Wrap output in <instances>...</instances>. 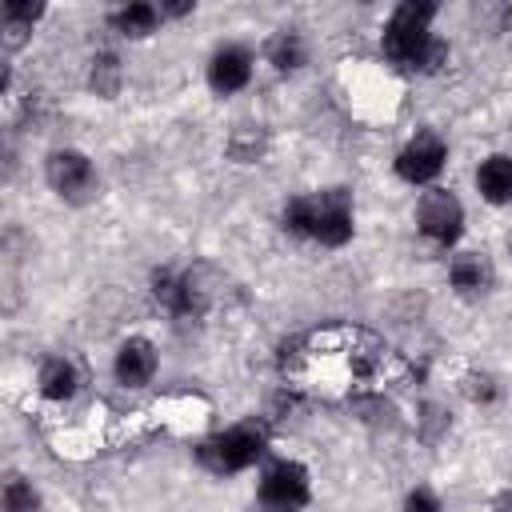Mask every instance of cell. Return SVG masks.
<instances>
[{"instance_id": "obj_3", "label": "cell", "mask_w": 512, "mask_h": 512, "mask_svg": "<svg viewBox=\"0 0 512 512\" xmlns=\"http://www.w3.org/2000/svg\"><path fill=\"white\" fill-rule=\"evenodd\" d=\"M284 228L296 236H312L328 248H340L352 236V208L344 188H328L316 196H296L284 208Z\"/></svg>"}, {"instance_id": "obj_16", "label": "cell", "mask_w": 512, "mask_h": 512, "mask_svg": "<svg viewBox=\"0 0 512 512\" xmlns=\"http://www.w3.org/2000/svg\"><path fill=\"white\" fill-rule=\"evenodd\" d=\"M4 512H40V496L24 480H8L4 488Z\"/></svg>"}, {"instance_id": "obj_1", "label": "cell", "mask_w": 512, "mask_h": 512, "mask_svg": "<svg viewBox=\"0 0 512 512\" xmlns=\"http://www.w3.org/2000/svg\"><path fill=\"white\" fill-rule=\"evenodd\" d=\"M412 372L408 356L372 328L360 324H324L292 340L280 356V376L292 392L348 404L364 396H384L404 384Z\"/></svg>"}, {"instance_id": "obj_17", "label": "cell", "mask_w": 512, "mask_h": 512, "mask_svg": "<svg viewBox=\"0 0 512 512\" xmlns=\"http://www.w3.org/2000/svg\"><path fill=\"white\" fill-rule=\"evenodd\" d=\"M116 84H120V64H116V56H100L96 68H92V88H96L100 96H112Z\"/></svg>"}, {"instance_id": "obj_15", "label": "cell", "mask_w": 512, "mask_h": 512, "mask_svg": "<svg viewBox=\"0 0 512 512\" xmlns=\"http://www.w3.org/2000/svg\"><path fill=\"white\" fill-rule=\"evenodd\" d=\"M452 284H456L460 292H480V288L488 284L484 260H480V256H460V260L452 264Z\"/></svg>"}, {"instance_id": "obj_11", "label": "cell", "mask_w": 512, "mask_h": 512, "mask_svg": "<svg viewBox=\"0 0 512 512\" xmlns=\"http://www.w3.org/2000/svg\"><path fill=\"white\" fill-rule=\"evenodd\" d=\"M476 184H480V192H484L492 204L512 200V160H508V156H488V160L480 164V172H476Z\"/></svg>"}, {"instance_id": "obj_7", "label": "cell", "mask_w": 512, "mask_h": 512, "mask_svg": "<svg viewBox=\"0 0 512 512\" xmlns=\"http://www.w3.org/2000/svg\"><path fill=\"white\" fill-rule=\"evenodd\" d=\"M416 224L428 240L436 244H452L460 236V224H464V208L452 192H428L416 208Z\"/></svg>"}, {"instance_id": "obj_12", "label": "cell", "mask_w": 512, "mask_h": 512, "mask_svg": "<svg viewBox=\"0 0 512 512\" xmlns=\"http://www.w3.org/2000/svg\"><path fill=\"white\" fill-rule=\"evenodd\" d=\"M40 392H44L48 400H68V396L76 392V372H72V364H68V360H44V368H40Z\"/></svg>"}, {"instance_id": "obj_18", "label": "cell", "mask_w": 512, "mask_h": 512, "mask_svg": "<svg viewBox=\"0 0 512 512\" xmlns=\"http://www.w3.org/2000/svg\"><path fill=\"white\" fill-rule=\"evenodd\" d=\"M40 12H44V8H40V4H28V0H8V4H4V20H8V24H24V28H32V20H36Z\"/></svg>"}, {"instance_id": "obj_9", "label": "cell", "mask_w": 512, "mask_h": 512, "mask_svg": "<svg viewBox=\"0 0 512 512\" xmlns=\"http://www.w3.org/2000/svg\"><path fill=\"white\" fill-rule=\"evenodd\" d=\"M152 372H156V348L148 344V340H128L120 352H116V380L120 384H128V388H140V384H148L152 380Z\"/></svg>"}, {"instance_id": "obj_8", "label": "cell", "mask_w": 512, "mask_h": 512, "mask_svg": "<svg viewBox=\"0 0 512 512\" xmlns=\"http://www.w3.org/2000/svg\"><path fill=\"white\" fill-rule=\"evenodd\" d=\"M440 168H444V144H440L432 132H420V136L396 156V172H400L408 184H424V180H432Z\"/></svg>"}, {"instance_id": "obj_13", "label": "cell", "mask_w": 512, "mask_h": 512, "mask_svg": "<svg viewBox=\"0 0 512 512\" xmlns=\"http://www.w3.org/2000/svg\"><path fill=\"white\" fill-rule=\"evenodd\" d=\"M156 20H160V12H156L152 4H128V8H120V12L112 16V24H116L124 36H148V32L156 28Z\"/></svg>"}, {"instance_id": "obj_14", "label": "cell", "mask_w": 512, "mask_h": 512, "mask_svg": "<svg viewBox=\"0 0 512 512\" xmlns=\"http://www.w3.org/2000/svg\"><path fill=\"white\" fill-rule=\"evenodd\" d=\"M268 60H272L280 72L300 68V64H304V44H300V36H296V32H280V36L268 44Z\"/></svg>"}, {"instance_id": "obj_6", "label": "cell", "mask_w": 512, "mask_h": 512, "mask_svg": "<svg viewBox=\"0 0 512 512\" xmlns=\"http://www.w3.org/2000/svg\"><path fill=\"white\" fill-rule=\"evenodd\" d=\"M48 184L64 200H72V204H84V200L96 196V172H92L88 156L84 152H72V148L48 156Z\"/></svg>"}, {"instance_id": "obj_20", "label": "cell", "mask_w": 512, "mask_h": 512, "mask_svg": "<svg viewBox=\"0 0 512 512\" xmlns=\"http://www.w3.org/2000/svg\"><path fill=\"white\" fill-rule=\"evenodd\" d=\"M504 512H512V500H508V508H504Z\"/></svg>"}, {"instance_id": "obj_10", "label": "cell", "mask_w": 512, "mask_h": 512, "mask_svg": "<svg viewBox=\"0 0 512 512\" xmlns=\"http://www.w3.org/2000/svg\"><path fill=\"white\" fill-rule=\"evenodd\" d=\"M248 76H252V56L244 48H220L208 64V80L216 92H236L248 84Z\"/></svg>"}, {"instance_id": "obj_19", "label": "cell", "mask_w": 512, "mask_h": 512, "mask_svg": "<svg viewBox=\"0 0 512 512\" xmlns=\"http://www.w3.org/2000/svg\"><path fill=\"white\" fill-rule=\"evenodd\" d=\"M404 512H440V500L432 492H412L404 500Z\"/></svg>"}, {"instance_id": "obj_2", "label": "cell", "mask_w": 512, "mask_h": 512, "mask_svg": "<svg viewBox=\"0 0 512 512\" xmlns=\"http://www.w3.org/2000/svg\"><path fill=\"white\" fill-rule=\"evenodd\" d=\"M436 16L432 4H400L384 28V56L400 68H420V72H436L448 60V48L428 32V20Z\"/></svg>"}, {"instance_id": "obj_5", "label": "cell", "mask_w": 512, "mask_h": 512, "mask_svg": "<svg viewBox=\"0 0 512 512\" xmlns=\"http://www.w3.org/2000/svg\"><path fill=\"white\" fill-rule=\"evenodd\" d=\"M260 504L264 512H300L308 504V472L300 464H272L260 476Z\"/></svg>"}, {"instance_id": "obj_4", "label": "cell", "mask_w": 512, "mask_h": 512, "mask_svg": "<svg viewBox=\"0 0 512 512\" xmlns=\"http://www.w3.org/2000/svg\"><path fill=\"white\" fill-rule=\"evenodd\" d=\"M264 452V428L260 424H240V428H228L212 440L200 444V464L208 472H240L248 464H256Z\"/></svg>"}]
</instances>
